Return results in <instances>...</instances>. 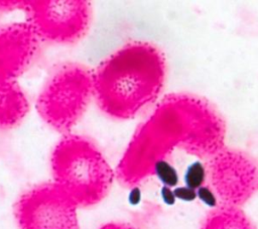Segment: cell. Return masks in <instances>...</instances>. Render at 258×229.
Masks as SVG:
<instances>
[{"mask_svg":"<svg viewBox=\"0 0 258 229\" xmlns=\"http://www.w3.org/2000/svg\"><path fill=\"white\" fill-rule=\"evenodd\" d=\"M153 173L165 187L173 188L178 184L179 178L176 168L164 158L159 159L154 163Z\"/></svg>","mask_w":258,"mask_h":229,"instance_id":"obj_6","label":"cell"},{"mask_svg":"<svg viewBox=\"0 0 258 229\" xmlns=\"http://www.w3.org/2000/svg\"><path fill=\"white\" fill-rule=\"evenodd\" d=\"M173 193L177 200H180L183 202H192L197 199V191L186 186L175 187L173 189Z\"/></svg>","mask_w":258,"mask_h":229,"instance_id":"obj_9","label":"cell"},{"mask_svg":"<svg viewBox=\"0 0 258 229\" xmlns=\"http://www.w3.org/2000/svg\"><path fill=\"white\" fill-rule=\"evenodd\" d=\"M197 198H199L206 206L214 208L217 206V197L215 193L206 186H203L197 190Z\"/></svg>","mask_w":258,"mask_h":229,"instance_id":"obj_8","label":"cell"},{"mask_svg":"<svg viewBox=\"0 0 258 229\" xmlns=\"http://www.w3.org/2000/svg\"><path fill=\"white\" fill-rule=\"evenodd\" d=\"M54 185L77 206L99 203L110 190L113 175L102 154L86 141L67 140L52 160Z\"/></svg>","mask_w":258,"mask_h":229,"instance_id":"obj_3","label":"cell"},{"mask_svg":"<svg viewBox=\"0 0 258 229\" xmlns=\"http://www.w3.org/2000/svg\"><path fill=\"white\" fill-rule=\"evenodd\" d=\"M160 196H161L163 202L168 206L173 205L176 201L173 190H171V188H168V187H165V186H162V188L160 190Z\"/></svg>","mask_w":258,"mask_h":229,"instance_id":"obj_10","label":"cell"},{"mask_svg":"<svg viewBox=\"0 0 258 229\" xmlns=\"http://www.w3.org/2000/svg\"><path fill=\"white\" fill-rule=\"evenodd\" d=\"M140 198H141V194H140L139 189L133 188L132 191L130 192V195H129V201H130V203H131L132 205H136V204L139 203Z\"/></svg>","mask_w":258,"mask_h":229,"instance_id":"obj_11","label":"cell"},{"mask_svg":"<svg viewBox=\"0 0 258 229\" xmlns=\"http://www.w3.org/2000/svg\"><path fill=\"white\" fill-rule=\"evenodd\" d=\"M100 229H135L129 225H126V224H121V223H110V224H107L105 226H103L102 228Z\"/></svg>","mask_w":258,"mask_h":229,"instance_id":"obj_12","label":"cell"},{"mask_svg":"<svg viewBox=\"0 0 258 229\" xmlns=\"http://www.w3.org/2000/svg\"><path fill=\"white\" fill-rule=\"evenodd\" d=\"M206 167L200 160H195L189 163L183 175L184 185L190 189L198 190L204 186L206 181Z\"/></svg>","mask_w":258,"mask_h":229,"instance_id":"obj_7","label":"cell"},{"mask_svg":"<svg viewBox=\"0 0 258 229\" xmlns=\"http://www.w3.org/2000/svg\"><path fill=\"white\" fill-rule=\"evenodd\" d=\"M164 78L165 63L157 48L147 43L130 44L100 69V103L108 113L130 116L158 95Z\"/></svg>","mask_w":258,"mask_h":229,"instance_id":"obj_2","label":"cell"},{"mask_svg":"<svg viewBox=\"0 0 258 229\" xmlns=\"http://www.w3.org/2000/svg\"><path fill=\"white\" fill-rule=\"evenodd\" d=\"M212 175L220 195L229 201H241L255 189L258 173L242 152L224 147L214 154Z\"/></svg>","mask_w":258,"mask_h":229,"instance_id":"obj_5","label":"cell"},{"mask_svg":"<svg viewBox=\"0 0 258 229\" xmlns=\"http://www.w3.org/2000/svg\"><path fill=\"white\" fill-rule=\"evenodd\" d=\"M77 206L54 185L25 193L15 206L20 229H79Z\"/></svg>","mask_w":258,"mask_h":229,"instance_id":"obj_4","label":"cell"},{"mask_svg":"<svg viewBox=\"0 0 258 229\" xmlns=\"http://www.w3.org/2000/svg\"><path fill=\"white\" fill-rule=\"evenodd\" d=\"M140 134L142 139L134 141L119 165L132 183L153 171L154 163L175 146L198 155L216 154L224 146L226 124L206 100L178 93L160 103Z\"/></svg>","mask_w":258,"mask_h":229,"instance_id":"obj_1","label":"cell"}]
</instances>
